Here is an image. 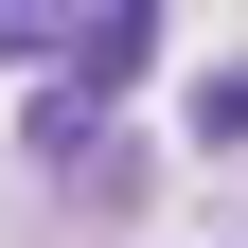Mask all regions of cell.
Instances as JSON below:
<instances>
[{
	"label": "cell",
	"mask_w": 248,
	"mask_h": 248,
	"mask_svg": "<svg viewBox=\"0 0 248 248\" xmlns=\"http://www.w3.org/2000/svg\"><path fill=\"white\" fill-rule=\"evenodd\" d=\"M71 18L89 0H0V53H71Z\"/></svg>",
	"instance_id": "obj_1"
}]
</instances>
